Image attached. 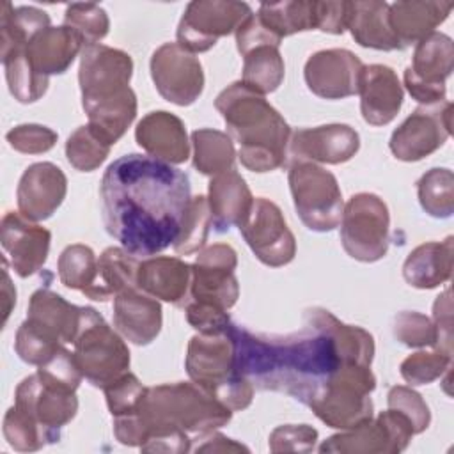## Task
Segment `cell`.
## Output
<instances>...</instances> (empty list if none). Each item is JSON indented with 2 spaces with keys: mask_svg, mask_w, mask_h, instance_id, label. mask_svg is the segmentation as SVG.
<instances>
[{
  "mask_svg": "<svg viewBox=\"0 0 454 454\" xmlns=\"http://www.w3.org/2000/svg\"><path fill=\"white\" fill-rule=\"evenodd\" d=\"M99 197L106 232L124 250L142 257L176 243L192 200L183 170L137 153L106 167Z\"/></svg>",
  "mask_w": 454,
  "mask_h": 454,
  "instance_id": "obj_1",
  "label": "cell"
},
{
  "mask_svg": "<svg viewBox=\"0 0 454 454\" xmlns=\"http://www.w3.org/2000/svg\"><path fill=\"white\" fill-rule=\"evenodd\" d=\"M238 371L259 390L286 394L309 406L340 365L333 339L305 325L296 333H254L231 323Z\"/></svg>",
  "mask_w": 454,
  "mask_h": 454,
  "instance_id": "obj_2",
  "label": "cell"
},
{
  "mask_svg": "<svg viewBox=\"0 0 454 454\" xmlns=\"http://www.w3.org/2000/svg\"><path fill=\"white\" fill-rule=\"evenodd\" d=\"M137 413L142 429L144 452H188L192 434L204 436L225 426L232 411L204 392L193 381L147 387Z\"/></svg>",
  "mask_w": 454,
  "mask_h": 454,
  "instance_id": "obj_3",
  "label": "cell"
},
{
  "mask_svg": "<svg viewBox=\"0 0 454 454\" xmlns=\"http://www.w3.org/2000/svg\"><path fill=\"white\" fill-rule=\"evenodd\" d=\"M78 83L89 126L114 145L137 117V96L129 87L131 57L105 44L83 46Z\"/></svg>",
  "mask_w": 454,
  "mask_h": 454,
  "instance_id": "obj_4",
  "label": "cell"
},
{
  "mask_svg": "<svg viewBox=\"0 0 454 454\" xmlns=\"http://www.w3.org/2000/svg\"><path fill=\"white\" fill-rule=\"evenodd\" d=\"M215 108L220 112L229 137L239 144V161L252 172H271L287 161L291 128L266 98L241 80L223 89Z\"/></svg>",
  "mask_w": 454,
  "mask_h": 454,
  "instance_id": "obj_5",
  "label": "cell"
},
{
  "mask_svg": "<svg viewBox=\"0 0 454 454\" xmlns=\"http://www.w3.org/2000/svg\"><path fill=\"white\" fill-rule=\"evenodd\" d=\"M184 367L195 385L231 411L250 406L254 385L236 367L234 340L229 330L193 335L186 348Z\"/></svg>",
  "mask_w": 454,
  "mask_h": 454,
  "instance_id": "obj_6",
  "label": "cell"
},
{
  "mask_svg": "<svg viewBox=\"0 0 454 454\" xmlns=\"http://www.w3.org/2000/svg\"><path fill=\"white\" fill-rule=\"evenodd\" d=\"M374 388L376 378L371 365L340 364L309 408L328 427L353 429L372 419L371 392Z\"/></svg>",
  "mask_w": 454,
  "mask_h": 454,
  "instance_id": "obj_7",
  "label": "cell"
},
{
  "mask_svg": "<svg viewBox=\"0 0 454 454\" xmlns=\"http://www.w3.org/2000/svg\"><path fill=\"white\" fill-rule=\"evenodd\" d=\"M122 339L124 337L114 330L96 309L85 307L73 355L83 378L90 385L105 388L128 372L129 349Z\"/></svg>",
  "mask_w": 454,
  "mask_h": 454,
  "instance_id": "obj_8",
  "label": "cell"
},
{
  "mask_svg": "<svg viewBox=\"0 0 454 454\" xmlns=\"http://www.w3.org/2000/svg\"><path fill=\"white\" fill-rule=\"evenodd\" d=\"M289 190L303 225L314 232H330L340 225L344 200L337 177L312 161H291Z\"/></svg>",
  "mask_w": 454,
  "mask_h": 454,
  "instance_id": "obj_9",
  "label": "cell"
},
{
  "mask_svg": "<svg viewBox=\"0 0 454 454\" xmlns=\"http://www.w3.org/2000/svg\"><path fill=\"white\" fill-rule=\"evenodd\" d=\"M340 241L349 257L376 262L387 255L390 241V213L381 197L362 192L353 195L342 209Z\"/></svg>",
  "mask_w": 454,
  "mask_h": 454,
  "instance_id": "obj_10",
  "label": "cell"
},
{
  "mask_svg": "<svg viewBox=\"0 0 454 454\" xmlns=\"http://www.w3.org/2000/svg\"><path fill=\"white\" fill-rule=\"evenodd\" d=\"M250 14L252 9L245 2L193 0L186 5L177 25V44L190 53L207 51L220 37L236 34Z\"/></svg>",
  "mask_w": 454,
  "mask_h": 454,
  "instance_id": "obj_11",
  "label": "cell"
},
{
  "mask_svg": "<svg viewBox=\"0 0 454 454\" xmlns=\"http://www.w3.org/2000/svg\"><path fill=\"white\" fill-rule=\"evenodd\" d=\"M454 67V44L447 34L431 32L415 46L403 80L410 96L420 105L445 101V80Z\"/></svg>",
  "mask_w": 454,
  "mask_h": 454,
  "instance_id": "obj_12",
  "label": "cell"
},
{
  "mask_svg": "<svg viewBox=\"0 0 454 454\" xmlns=\"http://www.w3.org/2000/svg\"><path fill=\"white\" fill-rule=\"evenodd\" d=\"M413 434L410 420L403 413L388 408L376 419L330 436L319 445V452L395 454L408 447Z\"/></svg>",
  "mask_w": 454,
  "mask_h": 454,
  "instance_id": "obj_13",
  "label": "cell"
},
{
  "mask_svg": "<svg viewBox=\"0 0 454 454\" xmlns=\"http://www.w3.org/2000/svg\"><path fill=\"white\" fill-rule=\"evenodd\" d=\"M238 229L254 255L270 268L286 266L296 255L294 234L280 207L270 199H254L250 213Z\"/></svg>",
  "mask_w": 454,
  "mask_h": 454,
  "instance_id": "obj_14",
  "label": "cell"
},
{
  "mask_svg": "<svg viewBox=\"0 0 454 454\" xmlns=\"http://www.w3.org/2000/svg\"><path fill=\"white\" fill-rule=\"evenodd\" d=\"M236 266L238 254L231 245L215 243L199 250L192 264V284L186 303L202 301L229 310L239 296V284L234 275Z\"/></svg>",
  "mask_w": 454,
  "mask_h": 454,
  "instance_id": "obj_15",
  "label": "cell"
},
{
  "mask_svg": "<svg viewBox=\"0 0 454 454\" xmlns=\"http://www.w3.org/2000/svg\"><path fill=\"white\" fill-rule=\"evenodd\" d=\"M452 103L419 106L392 133L388 147L401 161H419L440 149L450 137Z\"/></svg>",
  "mask_w": 454,
  "mask_h": 454,
  "instance_id": "obj_16",
  "label": "cell"
},
{
  "mask_svg": "<svg viewBox=\"0 0 454 454\" xmlns=\"http://www.w3.org/2000/svg\"><path fill=\"white\" fill-rule=\"evenodd\" d=\"M14 406L43 429L48 443H55L62 427L74 419L78 399L74 392L55 387L35 372L16 387Z\"/></svg>",
  "mask_w": 454,
  "mask_h": 454,
  "instance_id": "obj_17",
  "label": "cell"
},
{
  "mask_svg": "<svg viewBox=\"0 0 454 454\" xmlns=\"http://www.w3.org/2000/svg\"><path fill=\"white\" fill-rule=\"evenodd\" d=\"M151 78L160 96L177 106L195 103L204 90L200 60L177 43H165L154 50Z\"/></svg>",
  "mask_w": 454,
  "mask_h": 454,
  "instance_id": "obj_18",
  "label": "cell"
},
{
  "mask_svg": "<svg viewBox=\"0 0 454 454\" xmlns=\"http://www.w3.org/2000/svg\"><path fill=\"white\" fill-rule=\"evenodd\" d=\"M364 64L349 50L330 48L312 53L303 67L309 90L323 99H342L358 94Z\"/></svg>",
  "mask_w": 454,
  "mask_h": 454,
  "instance_id": "obj_19",
  "label": "cell"
},
{
  "mask_svg": "<svg viewBox=\"0 0 454 454\" xmlns=\"http://www.w3.org/2000/svg\"><path fill=\"white\" fill-rule=\"evenodd\" d=\"M358 149L360 135L355 128L348 124H325L293 131L287 158L291 161L339 165L351 160Z\"/></svg>",
  "mask_w": 454,
  "mask_h": 454,
  "instance_id": "obj_20",
  "label": "cell"
},
{
  "mask_svg": "<svg viewBox=\"0 0 454 454\" xmlns=\"http://www.w3.org/2000/svg\"><path fill=\"white\" fill-rule=\"evenodd\" d=\"M50 241L51 232L25 218L20 211H9L4 215L0 243L12 270L21 278L37 273L44 266L50 252Z\"/></svg>",
  "mask_w": 454,
  "mask_h": 454,
  "instance_id": "obj_21",
  "label": "cell"
},
{
  "mask_svg": "<svg viewBox=\"0 0 454 454\" xmlns=\"http://www.w3.org/2000/svg\"><path fill=\"white\" fill-rule=\"evenodd\" d=\"M67 193V177L51 161H37L25 168L20 177L16 200L18 211L32 220L50 218L64 202Z\"/></svg>",
  "mask_w": 454,
  "mask_h": 454,
  "instance_id": "obj_22",
  "label": "cell"
},
{
  "mask_svg": "<svg viewBox=\"0 0 454 454\" xmlns=\"http://www.w3.org/2000/svg\"><path fill=\"white\" fill-rule=\"evenodd\" d=\"M161 323L160 301L138 286L128 287L114 298V326L126 340L147 346L158 337Z\"/></svg>",
  "mask_w": 454,
  "mask_h": 454,
  "instance_id": "obj_23",
  "label": "cell"
},
{
  "mask_svg": "<svg viewBox=\"0 0 454 454\" xmlns=\"http://www.w3.org/2000/svg\"><path fill=\"white\" fill-rule=\"evenodd\" d=\"M135 138L151 158L168 165H179L190 158L186 126L177 115L167 110H154L142 117L137 124Z\"/></svg>",
  "mask_w": 454,
  "mask_h": 454,
  "instance_id": "obj_24",
  "label": "cell"
},
{
  "mask_svg": "<svg viewBox=\"0 0 454 454\" xmlns=\"http://www.w3.org/2000/svg\"><path fill=\"white\" fill-rule=\"evenodd\" d=\"M358 94L362 117L371 126H385L392 122L399 114L404 98L395 71L383 64L364 66Z\"/></svg>",
  "mask_w": 454,
  "mask_h": 454,
  "instance_id": "obj_25",
  "label": "cell"
},
{
  "mask_svg": "<svg viewBox=\"0 0 454 454\" xmlns=\"http://www.w3.org/2000/svg\"><path fill=\"white\" fill-rule=\"evenodd\" d=\"M192 284V264L179 257H147L138 262L137 286L156 300L184 307Z\"/></svg>",
  "mask_w": 454,
  "mask_h": 454,
  "instance_id": "obj_26",
  "label": "cell"
},
{
  "mask_svg": "<svg viewBox=\"0 0 454 454\" xmlns=\"http://www.w3.org/2000/svg\"><path fill=\"white\" fill-rule=\"evenodd\" d=\"M83 312L85 307H76L50 289H39L30 296L27 321L60 344H74Z\"/></svg>",
  "mask_w": 454,
  "mask_h": 454,
  "instance_id": "obj_27",
  "label": "cell"
},
{
  "mask_svg": "<svg viewBox=\"0 0 454 454\" xmlns=\"http://www.w3.org/2000/svg\"><path fill=\"white\" fill-rule=\"evenodd\" d=\"M82 39L66 25L48 27L30 39L23 53L30 67L44 78L62 74L69 69L78 53H82Z\"/></svg>",
  "mask_w": 454,
  "mask_h": 454,
  "instance_id": "obj_28",
  "label": "cell"
},
{
  "mask_svg": "<svg viewBox=\"0 0 454 454\" xmlns=\"http://www.w3.org/2000/svg\"><path fill=\"white\" fill-rule=\"evenodd\" d=\"M207 204L216 232H227L231 227H239L254 204L252 192L247 181L236 168L216 174L209 181Z\"/></svg>",
  "mask_w": 454,
  "mask_h": 454,
  "instance_id": "obj_29",
  "label": "cell"
},
{
  "mask_svg": "<svg viewBox=\"0 0 454 454\" xmlns=\"http://www.w3.org/2000/svg\"><path fill=\"white\" fill-rule=\"evenodd\" d=\"M452 2L411 0L388 4V21L403 48L419 43L447 20Z\"/></svg>",
  "mask_w": 454,
  "mask_h": 454,
  "instance_id": "obj_30",
  "label": "cell"
},
{
  "mask_svg": "<svg viewBox=\"0 0 454 454\" xmlns=\"http://www.w3.org/2000/svg\"><path fill=\"white\" fill-rule=\"evenodd\" d=\"M303 323L330 333L335 342L340 364L371 365L374 358V337L355 325H346L323 307H310L303 312Z\"/></svg>",
  "mask_w": 454,
  "mask_h": 454,
  "instance_id": "obj_31",
  "label": "cell"
},
{
  "mask_svg": "<svg viewBox=\"0 0 454 454\" xmlns=\"http://www.w3.org/2000/svg\"><path fill=\"white\" fill-rule=\"evenodd\" d=\"M452 275V236L443 241H429L413 248L404 264V280L417 289H433Z\"/></svg>",
  "mask_w": 454,
  "mask_h": 454,
  "instance_id": "obj_32",
  "label": "cell"
},
{
  "mask_svg": "<svg viewBox=\"0 0 454 454\" xmlns=\"http://www.w3.org/2000/svg\"><path fill=\"white\" fill-rule=\"evenodd\" d=\"M353 39L364 46L372 50H404L392 32L388 21V4L378 0L367 2H349V16L346 27Z\"/></svg>",
  "mask_w": 454,
  "mask_h": 454,
  "instance_id": "obj_33",
  "label": "cell"
},
{
  "mask_svg": "<svg viewBox=\"0 0 454 454\" xmlns=\"http://www.w3.org/2000/svg\"><path fill=\"white\" fill-rule=\"evenodd\" d=\"M137 255L122 247H108L98 259V275L89 291L83 294L96 301H108L121 291L137 286Z\"/></svg>",
  "mask_w": 454,
  "mask_h": 454,
  "instance_id": "obj_34",
  "label": "cell"
},
{
  "mask_svg": "<svg viewBox=\"0 0 454 454\" xmlns=\"http://www.w3.org/2000/svg\"><path fill=\"white\" fill-rule=\"evenodd\" d=\"M50 25L46 11L34 5L12 7L11 2H2L0 9V57L25 48L34 35Z\"/></svg>",
  "mask_w": 454,
  "mask_h": 454,
  "instance_id": "obj_35",
  "label": "cell"
},
{
  "mask_svg": "<svg viewBox=\"0 0 454 454\" xmlns=\"http://www.w3.org/2000/svg\"><path fill=\"white\" fill-rule=\"evenodd\" d=\"M257 16L280 39L296 32L317 28L316 2L286 0L275 4H261Z\"/></svg>",
  "mask_w": 454,
  "mask_h": 454,
  "instance_id": "obj_36",
  "label": "cell"
},
{
  "mask_svg": "<svg viewBox=\"0 0 454 454\" xmlns=\"http://www.w3.org/2000/svg\"><path fill=\"white\" fill-rule=\"evenodd\" d=\"M193 167L204 176H216L234 168L236 149L232 138L218 129L202 128L192 133Z\"/></svg>",
  "mask_w": 454,
  "mask_h": 454,
  "instance_id": "obj_37",
  "label": "cell"
},
{
  "mask_svg": "<svg viewBox=\"0 0 454 454\" xmlns=\"http://www.w3.org/2000/svg\"><path fill=\"white\" fill-rule=\"evenodd\" d=\"M284 73V59L275 46H257L243 55L241 82L262 96L280 87Z\"/></svg>",
  "mask_w": 454,
  "mask_h": 454,
  "instance_id": "obj_38",
  "label": "cell"
},
{
  "mask_svg": "<svg viewBox=\"0 0 454 454\" xmlns=\"http://www.w3.org/2000/svg\"><path fill=\"white\" fill-rule=\"evenodd\" d=\"M2 64L5 69V80L9 85V92L20 103H35L41 99L50 85V78L39 76L28 64L23 48L14 50L2 57Z\"/></svg>",
  "mask_w": 454,
  "mask_h": 454,
  "instance_id": "obj_39",
  "label": "cell"
},
{
  "mask_svg": "<svg viewBox=\"0 0 454 454\" xmlns=\"http://www.w3.org/2000/svg\"><path fill=\"white\" fill-rule=\"evenodd\" d=\"M422 209L433 218H449L454 213V174L449 168H431L417 183Z\"/></svg>",
  "mask_w": 454,
  "mask_h": 454,
  "instance_id": "obj_40",
  "label": "cell"
},
{
  "mask_svg": "<svg viewBox=\"0 0 454 454\" xmlns=\"http://www.w3.org/2000/svg\"><path fill=\"white\" fill-rule=\"evenodd\" d=\"M60 282L76 291H89L98 275V259L90 247L74 243L62 250L57 262Z\"/></svg>",
  "mask_w": 454,
  "mask_h": 454,
  "instance_id": "obj_41",
  "label": "cell"
},
{
  "mask_svg": "<svg viewBox=\"0 0 454 454\" xmlns=\"http://www.w3.org/2000/svg\"><path fill=\"white\" fill-rule=\"evenodd\" d=\"M211 229H213V218H211L207 197L204 195L192 197L181 232L176 243L172 245L176 254L190 255L202 250Z\"/></svg>",
  "mask_w": 454,
  "mask_h": 454,
  "instance_id": "obj_42",
  "label": "cell"
},
{
  "mask_svg": "<svg viewBox=\"0 0 454 454\" xmlns=\"http://www.w3.org/2000/svg\"><path fill=\"white\" fill-rule=\"evenodd\" d=\"M110 147L112 145L108 142H105L89 124H85L69 135L66 142V156L71 167L76 170L92 172L106 160Z\"/></svg>",
  "mask_w": 454,
  "mask_h": 454,
  "instance_id": "obj_43",
  "label": "cell"
},
{
  "mask_svg": "<svg viewBox=\"0 0 454 454\" xmlns=\"http://www.w3.org/2000/svg\"><path fill=\"white\" fill-rule=\"evenodd\" d=\"M64 25L82 39L83 46H89L99 44L108 34L110 20L106 11L98 4H71L66 7Z\"/></svg>",
  "mask_w": 454,
  "mask_h": 454,
  "instance_id": "obj_44",
  "label": "cell"
},
{
  "mask_svg": "<svg viewBox=\"0 0 454 454\" xmlns=\"http://www.w3.org/2000/svg\"><path fill=\"white\" fill-rule=\"evenodd\" d=\"M452 364V353H447L440 348H434L433 351H417L410 356H406L401 362V376L406 383L411 387L417 385H427L434 380L442 378L443 372L450 371Z\"/></svg>",
  "mask_w": 454,
  "mask_h": 454,
  "instance_id": "obj_45",
  "label": "cell"
},
{
  "mask_svg": "<svg viewBox=\"0 0 454 454\" xmlns=\"http://www.w3.org/2000/svg\"><path fill=\"white\" fill-rule=\"evenodd\" d=\"M2 431L7 443L18 452H34L48 443L43 429L16 406L7 410Z\"/></svg>",
  "mask_w": 454,
  "mask_h": 454,
  "instance_id": "obj_46",
  "label": "cell"
},
{
  "mask_svg": "<svg viewBox=\"0 0 454 454\" xmlns=\"http://www.w3.org/2000/svg\"><path fill=\"white\" fill-rule=\"evenodd\" d=\"M60 348H64L55 339L48 337L35 326H32L27 319L20 325L14 339V349L16 355L30 365H41L50 356H53Z\"/></svg>",
  "mask_w": 454,
  "mask_h": 454,
  "instance_id": "obj_47",
  "label": "cell"
},
{
  "mask_svg": "<svg viewBox=\"0 0 454 454\" xmlns=\"http://www.w3.org/2000/svg\"><path fill=\"white\" fill-rule=\"evenodd\" d=\"M394 337L408 348L436 346V328L433 319L413 310L399 312L394 317Z\"/></svg>",
  "mask_w": 454,
  "mask_h": 454,
  "instance_id": "obj_48",
  "label": "cell"
},
{
  "mask_svg": "<svg viewBox=\"0 0 454 454\" xmlns=\"http://www.w3.org/2000/svg\"><path fill=\"white\" fill-rule=\"evenodd\" d=\"M387 403L390 410L403 413L410 420L415 434H420L429 427L431 411L422 395L413 388L404 385L392 387L387 394Z\"/></svg>",
  "mask_w": 454,
  "mask_h": 454,
  "instance_id": "obj_49",
  "label": "cell"
},
{
  "mask_svg": "<svg viewBox=\"0 0 454 454\" xmlns=\"http://www.w3.org/2000/svg\"><path fill=\"white\" fill-rule=\"evenodd\" d=\"M103 392H105L106 406L112 417H119V415L131 413L138 408L142 397L147 392V387H144L138 381V378L128 371L126 374H122L110 385H106Z\"/></svg>",
  "mask_w": 454,
  "mask_h": 454,
  "instance_id": "obj_50",
  "label": "cell"
},
{
  "mask_svg": "<svg viewBox=\"0 0 454 454\" xmlns=\"http://www.w3.org/2000/svg\"><path fill=\"white\" fill-rule=\"evenodd\" d=\"M37 374L60 388L76 392V388L80 387V381L83 378L76 358L71 351H67L66 348H60L53 356H50L44 364L37 365Z\"/></svg>",
  "mask_w": 454,
  "mask_h": 454,
  "instance_id": "obj_51",
  "label": "cell"
},
{
  "mask_svg": "<svg viewBox=\"0 0 454 454\" xmlns=\"http://www.w3.org/2000/svg\"><path fill=\"white\" fill-rule=\"evenodd\" d=\"M59 135L43 124H20L7 131L9 145L23 154H43L57 144Z\"/></svg>",
  "mask_w": 454,
  "mask_h": 454,
  "instance_id": "obj_52",
  "label": "cell"
},
{
  "mask_svg": "<svg viewBox=\"0 0 454 454\" xmlns=\"http://www.w3.org/2000/svg\"><path fill=\"white\" fill-rule=\"evenodd\" d=\"M317 442V431L309 424L278 426L270 434V450L278 452H310Z\"/></svg>",
  "mask_w": 454,
  "mask_h": 454,
  "instance_id": "obj_53",
  "label": "cell"
},
{
  "mask_svg": "<svg viewBox=\"0 0 454 454\" xmlns=\"http://www.w3.org/2000/svg\"><path fill=\"white\" fill-rule=\"evenodd\" d=\"M184 312L186 321L199 333H223L232 323L227 310L202 301H188L184 305Z\"/></svg>",
  "mask_w": 454,
  "mask_h": 454,
  "instance_id": "obj_54",
  "label": "cell"
},
{
  "mask_svg": "<svg viewBox=\"0 0 454 454\" xmlns=\"http://www.w3.org/2000/svg\"><path fill=\"white\" fill-rule=\"evenodd\" d=\"M282 43L280 37H277L257 16V12H252L236 30V46L241 55L248 53L250 50L257 46H275L278 48Z\"/></svg>",
  "mask_w": 454,
  "mask_h": 454,
  "instance_id": "obj_55",
  "label": "cell"
},
{
  "mask_svg": "<svg viewBox=\"0 0 454 454\" xmlns=\"http://www.w3.org/2000/svg\"><path fill=\"white\" fill-rule=\"evenodd\" d=\"M433 325L436 328V346L452 353V300L450 289H445L433 305Z\"/></svg>",
  "mask_w": 454,
  "mask_h": 454,
  "instance_id": "obj_56",
  "label": "cell"
},
{
  "mask_svg": "<svg viewBox=\"0 0 454 454\" xmlns=\"http://www.w3.org/2000/svg\"><path fill=\"white\" fill-rule=\"evenodd\" d=\"M349 2H316L317 30L342 34L348 27Z\"/></svg>",
  "mask_w": 454,
  "mask_h": 454,
  "instance_id": "obj_57",
  "label": "cell"
},
{
  "mask_svg": "<svg viewBox=\"0 0 454 454\" xmlns=\"http://www.w3.org/2000/svg\"><path fill=\"white\" fill-rule=\"evenodd\" d=\"M199 438H202L204 442L195 447V452H241V450L248 452V447H245L220 433H215V431H211L204 436H199Z\"/></svg>",
  "mask_w": 454,
  "mask_h": 454,
  "instance_id": "obj_58",
  "label": "cell"
},
{
  "mask_svg": "<svg viewBox=\"0 0 454 454\" xmlns=\"http://www.w3.org/2000/svg\"><path fill=\"white\" fill-rule=\"evenodd\" d=\"M2 296H4V325L9 319V314L16 303V289L11 284L9 271H7V262L5 259L2 261Z\"/></svg>",
  "mask_w": 454,
  "mask_h": 454,
  "instance_id": "obj_59",
  "label": "cell"
}]
</instances>
